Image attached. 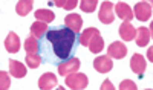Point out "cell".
Here are the masks:
<instances>
[{
  "mask_svg": "<svg viewBox=\"0 0 153 90\" xmlns=\"http://www.w3.org/2000/svg\"><path fill=\"white\" fill-rule=\"evenodd\" d=\"M115 14H117L120 18L127 20V21H130V20L133 18V12H132L130 6L126 5L124 2H120V3L115 5Z\"/></svg>",
  "mask_w": 153,
  "mask_h": 90,
  "instance_id": "obj_14",
  "label": "cell"
},
{
  "mask_svg": "<svg viewBox=\"0 0 153 90\" xmlns=\"http://www.w3.org/2000/svg\"><path fill=\"white\" fill-rule=\"evenodd\" d=\"M25 61H26V66L29 69H37L42 64L43 58H42V55H38V54H26V60Z\"/></svg>",
  "mask_w": 153,
  "mask_h": 90,
  "instance_id": "obj_20",
  "label": "cell"
},
{
  "mask_svg": "<svg viewBox=\"0 0 153 90\" xmlns=\"http://www.w3.org/2000/svg\"><path fill=\"white\" fill-rule=\"evenodd\" d=\"M107 55L113 60H121L127 55V47L121 41H113L107 49Z\"/></svg>",
  "mask_w": 153,
  "mask_h": 90,
  "instance_id": "obj_7",
  "label": "cell"
},
{
  "mask_svg": "<svg viewBox=\"0 0 153 90\" xmlns=\"http://www.w3.org/2000/svg\"><path fill=\"white\" fill-rule=\"evenodd\" d=\"M65 23H66V26L71 28L75 34H80L81 26H83V18L78 14H68L66 18H65Z\"/></svg>",
  "mask_w": 153,
  "mask_h": 90,
  "instance_id": "obj_12",
  "label": "cell"
},
{
  "mask_svg": "<svg viewBox=\"0 0 153 90\" xmlns=\"http://www.w3.org/2000/svg\"><path fill=\"white\" fill-rule=\"evenodd\" d=\"M35 18L37 20H40V21H45V23H51L54 18H55V14L51 9H38L35 12Z\"/></svg>",
  "mask_w": 153,
  "mask_h": 90,
  "instance_id": "obj_19",
  "label": "cell"
},
{
  "mask_svg": "<svg viewBox=\"0 0 153 90\" xmlns=\"http://www.w3.org/2000/svg\"><path fill=\"white\" fill-rule=\"evenodd\" d=\"M9 72L14 78H23V76L26 75V66L20 61L9 60Z\"/></svg>",
  "mask_w": 153,
  "mask_h": 90,
  "instance_id": "obj_15",
  "label": "cell"
},
{
  "mask_svg": "<svg viewBox=\"0 0 153 90\" xmlns=\"http://www.w3.org/2000/svg\"><path fill=\"white\" fill-rule=\"evenodd\" d=\"M98 18L101 23L104 24H112L115 20V14H113V3L112 2H103L98 12Z\"/></svg>",
  "mask_w": 153,
  "mask_h": 90,
  "instance_id": "obj_4",
  "label": "cell"
},
{
  "mask_svg": "<svg viewBox=\"0 0 153 90\" xmlns=\"http://www.w3.org/2000/svg\"><path fill=\"white\" fill-rule=\"evenodd\" d=\"M76 3H78V0H63V6L61 8H65L66 11H72L76 6Z\"/></svg>",
  "mask_w": 153,
  "mask_h": 90,
  "instance_id": "obj_26",
  "label": "cell"
},
{
  "mask_svg": "<svg viewBox=\"0 0 153 90\" xmlns=\"http://www.w3.org/2000/svg\"><path fill=\"white\" fill-rule=\"evenodd\" d=\"M25 49H26V54H38V38L34 37V35L26 38Z\"/></svg>",
  "mask_w": 153,
  "mask_h": 90,
  "instance_id": "obj_21",
  "label": "cell"
},
{
  "mask_svg": "<svg viewBox=\"0 0 153 90\" xmlns=\"http://www.w3.org/2000/svg\"><path fill=\"white\" fill-rule=\"evenodd\" d=\"M9 86H11V81H9V75L6 73V72H0V89L2 90H6V89H9Z\"/></svg>",
  "mask_w": 153,
  "mask_h": 90,
  "instance_id": "obj_24",
  "label": "cell"
},
{
  "mask_svg": "<svg viewBox=\"0 0 153 90\" xmlns=\"http://www.w3.org/2000/svg\"><path fill=\"white\" fill-rule=\"evenodd\" d=\"M133 17H136L139 21H147L152 17V5L150 3H146V2L136 3Z\"/></svg>",
  "mask_w": 153,
  "mask_h": 90,
  "instance_id": "obj_6",
  "label": "cell"
},
{
  "mask_svg": "<svg viewBox=\"0 0 153 90\" xmlns=\"http://www.w3.org/2000/svg\"><path fill=\"white\" fill-rule=\"evenodd\" d=\"M100 35V31L97 28H87L86 31H83L80 35H78V43L81 46H89V43H91L95 37Z\"/></svg>",
  "mask_w": 153,
  "mask_h": 90,
  "instance_id": "obj_13",
  "label": "cell"
},
{
  "mask_svg": "<svg viewBox=\"0 0 153 90\" xmlns=\"http://www.w3.org/2000/svg\"><path fill=\"white\" fill-rule=\"evenodd\" d=\"M80 66H81L80 60L76 58V57H71L69 60L60 63L58 66H57V70H58V75L65 76V75H69V73H74V72H78Z\"/></svg>",
  "mask_w": 153,
  "mask_h": 90,
  "instance_id": "obj_3",
  "label": "cell"
},
{
  "mask_svg": "<svg viewBox=\"0 0 153 90\" xmlns=\"http://www.w3.org/2000/svg\"><path fill=\"white\" fill-rule=\"evenodd\" d=\"M130 67H132V70H133L138 76H143V73H144V70H146V67H147V63H146L144 57L139 55V54H135V55L132 57V60H130Z\"/></svg>",
  "mask_w": 153,
  "mask_h": 90,
  "instance_id": "obj_8",
  "label": "cell"
},
{
  "mask_svg": "<svg viewBox=\"0 0 153 90\" xmlns=\"http://www.w3.org/2000/svg\"><path fill=\"white\" fill-rule=\"evenodd\" d=\"M48 23L45 21H40V20H37L35 23L31 24V35L37 37V38H42L46 32H48Z\"/></svg>",
  "mask_w": 153,
  "mask_h": 90,
  "instance_id": "obj_18",
  "label": "cell"
},
{
  "mask_svg": "<svg viewBox=\"0 0 153 90\" xmlns=\"http://www.w3.org/2000/svg\"><path fill=\"white\" fill-rule=\"evenodd\" d=\"M101 90H113V86L109 80H106L103 84H101Z\"/></svg>",
  "mask_w": 153,
  "mask_h": 90,
  "instance_id": "obj_27",
  "label": "cell"
},
{
  "mask_svg": "<svg viewBox=\"0 0 153 90\" xmlns=\"http://www.w3.org/2000/svg\"><path fill=\"white\" fill-rule=\"evenodd\" d=\"M98 0H80V8L84 12H94L97 9Z\"/></svg>",
  "mask_w": 153,
  "mask_h": 90,
  "instance_id": "obj_23",
  "label": "cell"
},
{
  "mask_svg": "<svg viewBox=\"0 0 153 90\" xmlns=\"http://www.w3.org/2000/svg\"><path fill=\"white\" fill-rule=\"evenodd\" d=\"M32 6H34V0H19L16 5V12L19 15L25 17L32 11Z\"/></svg>",
  "mask_w": 153,
  "mask_h": 90,
  "instance_id": "obj_17",
  "label": "cell"
},
{
  "mask_svg": "<svg viewBox=\"0 0 153 90\" xmlns=\"http://www.w3.org/2000/svg\"><path fill=\"white\" fill-rule=\"evenodd\" d=\"M38 87L42 90H49V89H54L57 87V76L51 72H46L40 76V80H38Z\"/></svg>",
  "mask_w": 153,
  "mask_h": 90,
  "instance_id": "obj_9",
  "label": "cell"
},
{
  "mask_svg": "<svg viewBox=\"0 0 153 90\" xmlns=\"http://www.w3.org/2000/svg\"><path fill=\"white\" fill-rule=\"evenodd\" d=\"M135 34H136V29L130 24V21L124 20L120 26V37L124 41H132V40H135Z\"/></svg>",
  "mask_w": 153,
  "mask_h": 90,
  "instance_id": "obj_11",
  "label": "cell"
},
{
  "mask_svg": "<svg viewBox=\"0 0 153 90\" xmlns=\"http://www.w3.org/2000/svg\"><path fill=\"white\" fill-rule=\"evenodd\" d=\"M5 49L9 54H16L20 50V38L16 32H9L5 40Z\"/></svg>",
  "mask_w": 153,
  "mask_h": 90,
  "instance_id": "obj_10",
  "label": "cell"
},
{
  "mask_svg": "<svg viewBox=\"0 0 153 90\" xmlns=\"http://www.w3.org/2000/svg\"><path fill=\"white\" fill-rule=\"evenodd\" d=\"M120 89H121V90H136L138 87H136V84H135L133 81L126 80V81H123V83L120 84Z\"/></svg>",
  "mask_w": 153,
  "mask_h": 90,
  "instance_id": "obj_25",
  "label": "cell"
},
{
  "mask_svg": "<svg viewBox=\"0 0 153 90\" xmlns=\"http://www.w3.org/2000/svg\"><path fill=\"white\" fill-rule=\"evenodd\" d=\"M89 84V80L84 73H78V72H74V73H69L66 75V86L69 89H74V90H83L86 89Z\"/></svg>",
  "mask_w": 153,
  "mask_h": 90,
  "instance_id": "obj_2",
  "label": "cell"
},
{
  "mask_svg": "<svg viewBox=\"0 0 153 90\" xmlns=\"http://www.w3.org/2000/svg\"><path fill=\"white\" fill-rule=\"evenodd\" d=\"M89 49H91V52H94V54H98V52H101V50L104 49V40L101 38V35H98V37H95L94 40L89 43V46H87Z\"/></svg>",
  "mask_w": 153,
  "mask_h": 90,
  "instance_id": "obj_22",
  "label": "cell"
},
{
  "mask_svg": "<svg viewBox=\"0 0 153 90\" xmlns=\"http://www.w3.org/2000/svg\"><path fill=\"white\" fill-rule=\"evenodd\" d=\"M144 2H146V3H150V5H152V0H144Z\"/></svg>",
  "mask_w": 153,
  "mask_h": 90,
  "instance_id": "obj_30",
  "label": "cell"
},
{
  "mask_svg": "<svg viewBox=\"0 0 153 90\" xmlns=\"http://www.w3.org/2000/svg\"><path fill=\"white\" fill-rule=\"evenodd\" d=\"M49 2H51V3H54V5H55V3L58 2V0H49Z\"/></svg>",
  "mask_w": 153,
  "mask_h": 90,
  "instance_id": "obj_29",
  "label": "cell"
},
{
  "mask_svg": "<svg viewBox=\"0 0 153 90\" xmlns=\"http://www.w3.org/2000/svg\"><path fill=\"white\" fill-rule=\"evenodd\" d=\"M152 50H153L152 47H150V49L147 50V57H149V60H150V61H152Z\"/></svg>",
  "mask_w": 153,
  "mask_h": 90,
  "instance_id": "obj_28",
  "label": "cell"
},
{
  "mask_svg": "<svg viewBox=\"0 0 153 90\" xmlns=\"http://www.w3.org/2000/svg\"><path fill=\"white\" fill-rule=\"evenodd\" d=\"M94 67L100 73H109L113 67V61L110 60L109 55H101L94 60Z\"/></svg>",
  "mask_w": 153,
  "mask_h": 90,
  "instance_id": "obj_5",
  "label": "cell"
},
{
  "mask_svg": "<svg viewBox=\"0 0 153 90\" xmlns=\"http://www.w3.org/2000/svg\"><path fill=\"white\" fill-rule=\"evenodd\" d=\"M78 43V34H75L68 26H60L55 29H49L40 40H38V50L43 58V63L58 66L72 57L74 49Z\"/></svg>",
  "mask_w": 153,
  "mask_h": 90,
  "instance_id": "obj_1",
  "label": "cell"
},
{
  "mask_svg": "<svg viewBox=\"0 0 153 90\" xmlns=\"http://www.w3.org/2000/svg\"><path fill=\"white\" fill-rule=\"evenodd\" d=\"M150 37H152V31L147 29V28H139L135 34V41L139 47H144L149 44L150 41Z\"/></svg>",
  "mask_w": 153,
  "mask_h": 90,
  "instance_id": "obj_16",
  "label": "cell"
}]
</instances>
